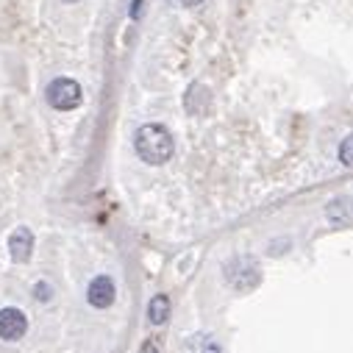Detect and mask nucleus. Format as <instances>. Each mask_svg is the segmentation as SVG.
Returning a JSON list of instances; mask_svg holds the SVG:
<instances>
[{"mask_svg":"<svg viewBox=\"0 0 353 353\" xmlns=\"http://www.w3.org/2000/svg\"><path fill=\"white\" fill-rule=\"evenodd\" d=\"M134 148H137V153L145 164H164V161H170V156L175 150V142H172V134L164 125L148 123L137 131Z\"/></svg>","mask_w":353,"mask_h":353,"instance_id":"1","label":"nucleus"},{"mask_svg":"<svg viewBox=\"0 0 353 353\" xmlns=\"http://www.w3.org/2000/svg\"><path fill=\"white\" fill-rule=\"evenodd\" d=\"M45 95H48V103H50L53 109H59V112H72V109H78V106H81V98H83L78 81H72V78H53Z\"/></svg>","mask_w":353,"mask_h":353,"instance_id":"2","label":"nucleus"},{"mask_svg":"<svg viewBox=\"0 0 353 353\" xmlns=\"http://www.w3.org/2000/svg\"><path fill=\"white\" fill-rule=\"evenodd\" d=\"M225 279L236 290H250V287L259 284L261 273H259V264L250 256H236V259H231L225 264Z\"/></svg>","mask_w":353,"mask_h":353,"instance_id":"3","label":"nucleus"},{"mask_svg":"<svg viewBox=\"0 0 353 353\" xmlns=\"http://www.w3.org/2000/svg\"><path fill=\"white\" fill-rule=\"evenodd\" d=\"M28 331V320L20 309H0V339H6V342H17L23 339Z\"/></svg>","mask_w":353,"mask_h":353,"instance_id":"4","label":"nucleus"},{"mask_svg":"<svg viewBox=\"0 0 353 353\" xmlns=\"http://www.w3.org/2000/svg\"><path fill=\"white\" fill-rule=\"evenodd\" d=\"M114 295H117V290H114V281L109 276L92 279L90 290H86V301H90V306H95V309H109L114 303Z\"/></svg>","mask_w":353,"mask_h":353,"instance_id":"5","label":"nucleus"},{"mask_svg":"<svg viewBox=\"0 0 353 353\" xmlns=\"http://www.w3.org/2000/svg\"><path fill=\"white\" fill-rule=\"evenodd\" d=\"M31 250H34V234L28 228H17L12 231L9 236V253L14 261H28L31 259Z\"/></svg>","mask_w":353,"mask_h":353,"instance_id":"6","label":"nucleus"},{"mask_svg":"<svg viewBox=\"0 0 353 353\" xmlns=\"http://www.w3.org/2000/svg\"><path fill=\"white\" fill-rule=\"evenodd\" d=\"M167 317H170V298L167 295L150 298V303H148V320L153 325H161V323H167Z\"/></svg>","mask_w":353,"mask_h":353,"instance_id":"7","label":"nucleus"},{"mask_svg":"<svg viewBox=\"0 0 353 353\" xmlns=\"http://www.w3.org/2000/svg\"><path fill=\"white\" fill-rule=\"evenodd\" d=\"M187 350H190V353H223L220 345H217V339L209 336V334H198V336H192V339L187 342Z\"/></svg>","mask_w":353,"mask_h":353,"instance_id":"8","label":"nucleus"},{"mask_svg":"<svg viewBox=\"0 0 353 353\" xmlns=\"http://www.w3.org/2000/svg\"><path fill=\"white\" fill-rule=\"evenodd\" d=\"M339 161L345 167H353V134L347 139H342V145H339Z\"/></svg>","mask_w":353,"mask_h":353,"instance_id":"9","label":"nucleus"},{"mask_svg":"<svg viewBox=\"0 0 353 353\" xmlns=\"http://www.w3.org/2000/svg\"><path fill=\"white\" fill-rule=\"evenodd\" d=\"M34 295H37V301H50V298H53V290L42 281V284H37V287H34Z\"/></svg>","mask_w":353,"mask_h":353,"instance_id":"10","label":"nucleus"},{"mask_svg":"<svg viewBox=\"0 0 353 353\" xmlns=\"http://www.w3.org/2000/svg\"><path fill=\"white\" fill-rule=\"evenodd\" d=\"M167 3H172V6H179V9H192V6L203 3V0H167Z\"/></svg>","mask_w":353,"mask_h":353,"instance_id":"11","label":"nucleus"},{"mask_svg":"<svg viewBox=\"0 0 353 353\" xmlns=\"http://www.w3.org/2000/svg\"><path fill=\"white\" fill-rule=\"evenodd\" d=\"M142 353H156V347H153V345H150V342H148V345H145V347H142Z\"/></svg>","mask_w":353,"mask_h":353,"instance_id":"12","label":"nucleus"},{"mask_svg":"<svg viewBox=\"0 0 353 353\" xmlns=\"http://www.w3.org/2000/svg\"><path fill=\"white\" fill-rule=\"evenodd\" d=\"M64 3H75V0H64Z\"/></svg>","mask_w":353,"mask_h":353,"instance_id":"13","label":"nucleus"}]
</instances>
